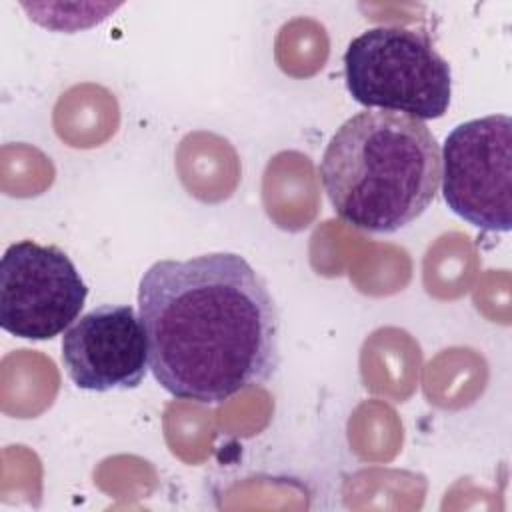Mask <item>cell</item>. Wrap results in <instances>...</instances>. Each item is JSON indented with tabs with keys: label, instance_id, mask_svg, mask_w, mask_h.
Returning <instances> with one entry per match:
<instances>
[{
	"label": "cell",
	"instance_id": "cell-1",
	"mask_svg": "<svg viewBox=\"0 0 512 512\" xmlns=\"http://www.w3.org/2000/svg\"><path fill=\"white\" fill-rule=\"evenodd\" d=\"M138 314L150 372L176 398L220 404L278 368V310L240 254L154 262L138 284Z\"/></svg>",
	"mask_w": 512,
	"mask_h": 512
},
{
	"label": "cell",
	"instance_id": "cell-2",
	"mask_svg": "<svg viewBox=\"0 0 512 512\" xmlns=\"http://www.w3.org/2000/svg\"><path fill=\"white\" fill-rule=\"evenodd\" d=\"M442 174L440 144L418 118L364 110L330 138L320 178L336 214L354 228L396 232L432 204Z\"/></svg>",
	"mask_w": 512,
	"mask_h": 512
},
{
	"label": "cell",
	"instance_id": "cell-3",
	"mask_svg": "<svg viewBox=\"0 0 512 512\" xmlns=\"http://www.w3.org/2000/svg\"><path fill=\"white\" fill-rule=\"evenodd\" d=\"M350 96L366 106L418 120L442 118L452 96V72L422 30L374 26L344 52Z\"/></svg>",
	"mask_w": 512,
	"mask_h": 512
},
{
	"label": "cell",
	"instance_id": "cell-4",
	"mask_svg": "<svg viewBox=\"0 0 512 512\" xmlns=\"http://www.w3.org/2000/svg\"><path fill=\"white\" fill-rule=\"evenodd\" d=\"M442 196L476 228L512 226V120L490 114L458 124L442 148Z\"/></svg>",
	"mask_w": 512,
	"mask_h": 512
},
{
	"label": "cell",
	"instance_id": "cell-5",
	"mask_svg": "<svg viewBox=\"0 0 512 512\" xmlns=\"http://www.w3.org/2000/svg\"><path fill=\"white\" fill-rule=\"evenodd\" d=\"M88 288L58 246L20 240L0 260V326L12 336L50 340L80 316Z\"/></svg>",
	"mask_w": 512,
	"mask_h": 512
},
{
	"label": "cell",
	"instance_id": "cell-6",
	"mask_svg": "<svg viewBox=\"0 0 512 512\" xmlns=\"http://www.w3.org/2000/svg\"><path fill=\"white\" fill-rule=\"evenodd\" d=\"M62 364L82 390H130L142 384L148 342L128 304H102L78 316L62 336Z\"/></svg>",
	"mask_w": 512,
	"mask_h": 512
}]
</instances>
